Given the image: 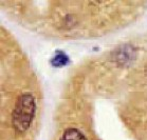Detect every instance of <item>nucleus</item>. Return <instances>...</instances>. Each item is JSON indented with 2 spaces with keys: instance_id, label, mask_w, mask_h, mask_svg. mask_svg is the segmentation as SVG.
I'll list each match as a JSON object with an SVG mask.
<instances>
[{
  "instance_id": "2",
  "label": "nucleus",
  "mask_w": 147,
  "mask_h": 140,
  "mask_svg": "<svg viewBox=\"0 0 147 140\" xmlns=\"http://www.w3.org/2000/svg\"><path fill=\"white\" fill-rule=\"evenodd\" d=\"M60 140H86V139H85V136H84L83 133L80 131H78L77 129H74V127H70V129H67V130L65 131Z\"/></svg>"
},
{
  "instance_id": "1",
  "label": "nucleus",
  "mask_w": 147,
  "mask_h": 140,
  "mask_svg": "<svg viewBox=\"0 0 147 140\" xmlns=\"http://www.w3.org/2000/svg\"><path fill=\"white\" fill-rule=\"evenodd\" d=\"M36 103L33 95L24 93L18 97L12 115L14 129L19 132H26L30 127L35 116Z\"/></svg>"
},
{
  "instance_id": "3",
  "label": "nucleus",
  "mask_w": 147,
  "mask_h": 140,
  "mask_svg": "<svg viewBox=\"0 0 147 140\" xmlns=\"http://www.w3.org/2000/svg\"><path fill=\"white\" fill-rule=\"evenodd\" d=\"M68 56L66 55V54L64 53V52H61V51H58V52H56L55 53V55H54V57L52 58V60H51V62H52V64H53L54 67H63V65H66L68 62Z\"/></svg>"
}]
</instances>
